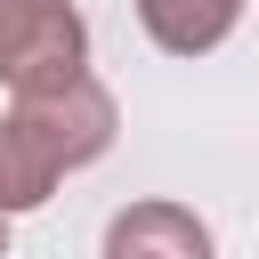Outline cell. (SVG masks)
<instances>
[{
	"mask_svg": "<svg viewBox=\"0 0 259 259\" xmlns=\"http://www.w3.org/2000/svg\"><path fill=\"white\" fill-rule=\"evenodd\" d=\"M0 259H8V210H0Z\"/></svg>",
	"mask_w": 259,
	"mask_h": 259,
	"instance_id": "obj_6",
	"label": "cell"
},
{
	"mask_svg": "<svg viewBox=\"0 0 259 259\" xmlns=\"http://www.w3.org/2000/svg\"><path fill=\"white\" fill-rule=\"evenodd\" d=\"M105 259H219V251H210V227L186 202L146 194V202H121L105 219Z\"/></svg>",
	"mask_w": 259,
	"mask_h": 259,
	"instance_id": "obj_3",
	"label": "cell"
},
{
	"mask_svg": "<svg viewBox=\"0 0 259 259\" xmlns=\"http://www.w3.org/2000/svg\"><path fill=\"white\" fill-rule=\"evenodd\" d=\"M89 73V24L73 0H0V89H49Z\"/></svg>",
	"mask_w": 259,
	"mask_h": 259,
	"instance_id": "obj_2",
	"label": "cell"
},
{
	"mask_svg": "<svg viewBox=\"0 0 259 259\" xmlns=\"http://www.w3.org/2000/svg\"><path fill=\"white\" fill-rule=\"evenodd\" d=\"M8 130L40 154L49 178H65V170H89V162L113 146L121 113H113V97H105L97 73H65V81H49V89H16V97H8Z\"/></svg>",
	"mask_w": 259,
	"mask_h": 259,
	"instance_id": "obj_1",
	"label": "cell"
},
{
	"mask_svg": "<svg viewBox=\"0 0 259 259\" xmlns=\"http://www.w3.org/2000/svg\"><path fill=\"white\" fill-rule=\"evenodd\" d=\"M138 24L154 49L170 57H210L235 24H243V0H138Z\"/></svg>",
	"mask_w": 259,
	"mask_h": 259,
	"instance_id": "obj_4",
	"label": "cell"
},
{
	"mask_svg": "<svg viewBox=\"0 0 259 259\" xmlns=\"http://www.w3.org/2000/svg\"><path fill=\"white\" fill-rule=\"evenodd\" d=\"M49 186H57V178L40 170V154L0 121V210H8V219H16V210H40V202H49Z\"/></svg>",
	"mask_w": 259,
	"mask_h": 259,
	"instance_id": "obj_5",
	"label": "cell"
}]
</instances>
